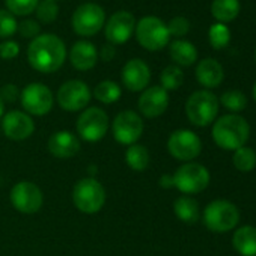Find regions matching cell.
Here are the masks:
<instances>
[{
    "label": "cell",
    "mask_w": 256,
    "mask_h": 256,
    "mask_svg": "<svg viewBox=\"0 0 256 256\" xmlns=\"http://www.w3.org/2000/svg\"><path fill=\"white\" fill-rule=\"evenodd\" d=\"M20 102L28 114L46 116L53 108L54 96L48 86L34 82L20 90Z\"/></svg>",
    "instance_id": "cell-11"
},
{
    "label": "cell",
    "mask_w": 256,
    "mask_h": 256,
    "mask_svg": "<svg viewBox=\"0 0 256 256\" xmlns=\"http://www.w3.org/2000/svg\"><path fill=\"white\" fill-rule=\"evenodd\" d=\"M17 32L20 34L22 38L35 40L38 35H41V24L36 20L28 18V20H23L22 23H18Z\"/></svg>",
    "instance_id": "cell-36"
},
{
    "label": "cell",
    "mask_w": 256,
    "mask_h": 256,
    "mask_svg": "<svg viewBox=\"0 0 256 256\" xmlns=\"http://www.w3.org/2000/svg\"><path fill=\"white\" fill-rule=\"evenodd\" d=\"M169 56L176 66H192L198 60V48L187 40H175L169 46Z\"/></svg>",
    "instance_id": "cell-22"
},
{
    "label": "cell",
    "mask_w": 256,
    "mask_h": 256,
    "mask_svg": "<svg viewBox=\"0 0 256 256\" xmlns=\"http://www.w3.org/2000/svg\"><path fill=\"white\" fill-rule=\"evenodd\" d=\"M68 58L65 42L53 34H41L28 47L29 65L42 74H52L62 68Z\"/></svg>",
    "instance_id": "cell-1"
},
{
    "label": "cell",
    "mask_w": 256,
    "mask_h": 256,
    "mask_svg": "<svg viewBox=\"0 0 256 256\" xmlns=\"http://www.w3.org/2000/svg\"><path fill=\"white\" fill-rule=\"evenodd\" d=\"M2 132L10 140L22 142L34 134L35 122L26 112L11 110L2 116Z\"/></svg>",
    "instance_id": "cell-16"
},
{
    "label": "cell",
    "mask_w": 256,
    "mask_h": 256,
    "mask_svg": "<svg viewBox=\"0 0 256 256\" xmlns=\"http://www.w3.org/2000/svg\"><path fill=\"white\" fill-rule=\"evenodd\" d=\"M4 114H5V102L2 101V98H0V119H2Z\"/></svg>",
    "instance_id": "cell-41"
},
{
    "label": "cell",
    "mask_w": 256,
    "mask_h": 256,
    "mask_svg": "<svg viewBox=\"0 0 256 256\" xmlns=\"http://www.w3.org/2000/svg\"><path fill=\"white\" fill-rule=\"evenodd\" d=\"M47 148L53 157L60 160H68L78 154L82 145L77 134L68 130H59L48 138Z\"/></svg>",
    "instance_id": "cell-19"
},
{
    "label": "cell",
    "mask_w": 256,
    "mask_h": 256,
    "mask_svg": "<svg viewBox=\"0 0 256 256\" xmlns=\"http://www.w3.org/2000/svg\"><path fill=\"white\" fill-rule=\"evenodd\" d=\"M136 17L128 11H116L104 23L106 41L112 46H122L130 41L136 29Z\"/></svg>",
    "instance_id": "cell-15"
},
{
    "label": "cell",
    "mask_w": 256,
    "mask_h": 256,
    "mask_svg": "<svg viewBox=\"0 0 256 256\" xmlns=\"http://www.w3.org/2000/svg\"><path fill=\"white\" fill-rule=\"evenodd\" d=\"M144 119L134 110L119 112L112 122V134L119 145L130 146L138 144L144 134Z\"/></svg>",
    "instance_id": "cell-9"
},
{
    "label": "cell",
    "mask_w": 256,
    "mask_h": 256,
    "mask_svg": "<svg viewBox=\"0 0 256 256\" xmlns=\"http://www.w3.org/2000/svg\"><path fill=\"white\" fill-rule=\"evenodd\" d=\"M106 11L102 6L94 2L82 4L76 8L71 17L72 30L80 36H94L96 35L106 23Z\"/></svg>",
    "instance_id": "cell-8"
},
{
    "label": "cell",
    "mask_w": 256,
    "mask_h": 256,
    "mask_svg": "<svg viewBox=\"0 0 256 256\" xmlns=\"http://www.w3.org/2000/svg\"><path fill=\"white\" fill-rule=\"evenodd\" d=\"M92 98V90L82 80H68L62 83L56 94L58 104L70 113L84 110Z\"/></svg>",
    "instance_id": "cell-13"
},
{
    "label": "cell",
    "mask_w": 256,
    "mask_h": 256,
    "mask_svg": "<svg viewBox=\"0 0 256 256\" xmlns=\"http://www.w3.org/2000/svg\"><path fill=\"white\" fill-rule=\"evenodd\" d=\"M120 94H122L120 86L113 80H102L92 90L94 98L102 104H113V102L119 101Z\"/></svg>",
    "instance_id": "cell-27"
},
{
    "label": "cell",
    "mask_w": 256,
    "mask_h": 256,
    "mask_svg": "<svg viewBox=\"0 0 256 256\" xmlns=\"http://www.w3.org/2000/svg\"><path fill=\"white\" fill-rule=\"evenodd\" d=\"M20 54V46L18 42L12 41V40H6L0 44V59L4 60H11L16 59Z\"/></svg>",
    "instance_id": "cell-37"
},
{
    "label": "cell",
    "mask_w": 256,
    "mask_h": 256,
    "mask_svg": "<svg viewBox=\"0 0 256 256\" xmlns=\"http://www.w3.org/2000/svg\"><path fill=\"white\" fill-rule=\"evenodd\" d=\"M222 106H224L228 110H230L232 113H240L246 108L247 106V96L244 95V92L238 90V89H230L223 92V95L220 96Z\"/></svg>",
    "instance_id": "cell-31"
},
{
    "label": "cell",
    "mask_w": 256,
    "mask_h": 256,
    "mask_svg": "<svg viewBox=\"0 0 256 256\" xmlns=\"http://www.w3.org/2000/svg\"><path fill=\"white\" fill-rule=\"evenodd\" d=\"M168 151L175 160L188 163L199 157L202 151V142L194 132L181 128V130L170 133L168 139Z\"/></svg>",
    "instance_id": "cell-12"
},
{
    "label": "cell",
    "mask_w": 256,
    "mask_h": 256,
    "mask_svg": "<svg viewBox=\"0 0 256 256\" xmlns=\"http://www.w3.org/2000/svg\"><path fill=\"white\" fill-rule=\"evenodd\" d=\"M74 206L84 214H95L102 210L106 204V188L98 180L86 176L78 180L71 193Z\"/></svg>",
    "instance_id": "cell-3"
},
{
    "label": "cell",
    "mask_w": 256,
    "mask_h": 256,
    "mask_svg": "<svg viewBox=\"0 0 256 256\" xmlns=\"http://www.w3.org/2000/svg\"><path fill=\"white\" fill-rule=\"evenodd\" d=\"M208 40L214 50H223L230 42V30L228 24L223 23H214L210 26L208 30Z\"/></svg>",
    "instance_id": "cell-30"
},
{
    "label": "cell",
    "mask_w": 256,
    "mask_h": 256,
    "mask_svg": "<svg viewBox=\"0 0 256 256\" xmlns=\"http://www.w3.org/2000/svg\"><path fill=\"white\" fill-rule=\"evenodd\" d=\"M11 205L22 214H35L44 204L42 190L32 181H18L10 193Z\"/></svg>",
    "instance_id": "cell-14"
},
{
    "label": "cell",
    "mask_w": 256,
    "mask_h": 256,
    "mask_svg": "<svg viewBox=\"0 0 256 256\" xmlns=\"http://www.w3.org/2000/svg\"><path fill=\"white\" fill-rule=\"evenodd\" d=\"M196 80L205 89L218 88L224 78V70L222 64L212 58H205L196 65Z\"/></svg>",
    "instance_id": "cell-21"
},
{
    "label": "cell",
    "mask_w": 256,
    "mask_h": 256,
    "mask_svg": "<svg viewBox=\"0 0 256 256\" xmlns=\"http://www.w3.org/2000/svg\"><path fill=\"white\" fill-rule=\"evenodd\" d=\"M241 10L240 0H212L211 4V16L217 20V23L228 24L234 22Z\"/></svg>",
    "instance_id": "cell-25"
},
{
    "label": "cell",
    "mask_w": 256,
    "mask_h": 256,
    "mask_svg": "<svg viewBox=\"0 0 256 256\" xmlns=\"http://www.w3.org/2000/svg\"><path fill=\"white\" fill-rule=\"evenodd\" d=\"M218 98L208 89L193 92L186 102V114L196 126H208L218 114Z\"/></svg>",
    "instance_id": "cell-4"
},
{
    "label": "cell",
    "mask_w": 256,
    "mask_h": 256,
    "mask_svg": "<svg viewBox=\"0 0 256 256\" xmlns=\"http://www.w3.org/2000/svg\"><path fill=\"white\" fill-rule=\"evenodd\" d=\"M68 59L77 71H89L98 62V50L90 41L80 40L70 48Z\"/></svg>",
    "instance_id": "cell-20"
},
{
    "label": "cell",
    "mask_w": 256,
    "mask_h": 256,
    "mask_svg": "<svg viewBox=\"0 0 256 256\" xmlns=\"http://www.w3.org/2000/svg\"><path fill=\"white\" fill-rule=\"evenodd\" d=\"M158 186L163 188H172L174 187V176L170 174H164L158 180Z\"/></svg>",
    "instance_id": "cell-40"
},
{
    "label": "cell",
    "mask_w": 256,
    "mask_h": 256,
    "mask_svg": "<svg viewBox=\"0 0 256 256\" xmlns=\"http://www.w3.org/2000/svg\"><path fill=\"white\" fill-rule=\"evenodd\" d=\"M168 30L170 34V36H175V38H182L188 34L190 30V22L182 17V16H178V17H174L169 24H168Z\"/></svg>",
    "instance_id": "cell-35"
},
{
    "label": "cell",
    "mask_w": 256,
    "mask_h": 256,
    "mask_svg": "<svg viewBox=\"0 0 256 256\" xmlns=\"http://www.w3.org/2000/svg\"><path fill=\"white\" fill-rule=\"evenodd\" d=\"M254 60H256V50H254Z\"/></svg>",
    "instance_id": "cell-43"
},
{
    "label": "cell",
    "mask_w": 256,
    "mask_h": 256,
    "mask_svg": "<svg viewBox=\"0 0 256 256\" xmlns=\"http://www.w3.org/2000/svg\"><path fill=\"white\" fill-rule=\"evenodd\" d=\"M54 2H58V0H54Z\"/></svg>",
    "instance_id": "cell-44"
},
{
    "label": "cell",
    "mask_w": 256,
    "mask_h": 256,
    "mask_svg": "<svg viewBox=\"0 0 256 256\" xmlns=\"http://www.w3.org/2000/svg\"><path fill=\"white\" fill-rule=\"evenodd\" d=\"M174 212L181 222L188 223V224L196 223L200 217L199 204L192 196H180L174 202Z\"/></svg>",
    "instance_id": "cell-24"
},
{
    "label": "cell",
    "mask_w": 256,
    "mask_h": 256,
    "mask_svg": "<svg viewBox=\"0 0 256 256\" xmlns=\"http://www.w3.org/2000/svg\"><path fill=\"white\" fill-rule=\"evenodd\" d=\"M120 80L130 92H144L151 82L150 65L139 58L130 59L120 71Z\"/></svg>",
    "instance_id": "cell-17"
},
{
    "label": "cell",
    "mask_w": 256,
    "mask_h": 256,
    "mask_svg": "<svg viewBox=\"0 0 256 256\" xmlns=\"http://www.w3.org/2000/svg\"><path fill=\"white\" fill-rule=\"evenodd\" d=\"M139 110L146 118H158L162 116L169 107V92L164 90L162 86H151L146 88L139 96Z\"/></svg>",
    "instance_id": "cell-18"
},
{
    "label": "cell",
    "mask_w": 256,
    "mask_h": 256,
    "mask_svg": "<svg viewBox=\"0 0 256 256\" xmlns=\"http://www.w3.org/2000/svg\"><path fill=\"white\" fill-rule=\"evenodd\" d=\"M40 0H5L6 10L14 17H26L35 12Z\"/></svg>",
    "instance_id": "cell-33"
},
{
    "label": "cell",
    "mask_w": 256,
    "mask_h": 256,
    "mask_svg": "<svg viewBox=\"0 0 256 256\" xmlns=\"http://www.w3.org/2000/svg\"><path fill=\"white\" fill-rule=\"evenodd\" d=\"M0 98L4 102H16L20 100V89L14 83H6L0 88Z\"/></svg>",
    "instance_id": "cell-38"
},
{
    "label": "cell",
    "mask_w": 256,
    "mask_h": 256,
    "mask_svg": "<svg viewBox=\"0 0 256 256\" xmlns=\"http://www.w3.org/2000/svg\"><path fill=\"white\" fill-rule=\"evenodd\" d=\"M116 56V48H114V46H112V44H104L102 47H101V50H100V54H98V58H101L104 62H108V60H112L113 58Z\"/></svg>",
    "instance_id": "cell-39"
},
{
    "label": "cell",
    "mask_w": 256,
    "mask_h": 256,
    "mask_svg": "<svg viewBox=\"0 0 256 256\" xmlns=\"http://www.w3.org/2000/svg\"><path fill=\"white\" fill-rule=\"evenodd\" d=\"M248 138L250 125L236 113L224 114L212 125V139L216 145L224 151H236L238 148L246 146Z\"/></svg>",
    "instance_id": "cell-2"
},
{
    "label": "cell",
    "mask_w": 256,
    "mask_h": 256,
    "mask_svg": "<svg viewBox=\"0 0 256 256\" xmlns=\"http://www.w3.org/2000/svg\"><path fill=\"white\" fill-rule=\"evenodd\" d=\"M232 163L236 168V170L242 174L252 172L256 168V152L248 146H241L236 151H234Z\"/></svg>",
    "instance_id": "cell-29"
},
{
    "label": "cell",
    "mask_w": 256,
    "mask_h": 256,
    "mask_svg": "<svg viewBox=\"0 0 256 256\" xmlns=\"http://www.w3.org/2000/svg\"><path fill=\"white\" fill-rule=\"evenodd\" d=\"M253 98H254V101H256V82H254V84H253Z\"/></svg>",
    "instance_id": "cell-42"
},
{
    "label": "cell",
    "mask_w": 256,
    "mask_h": 256,
    "mask_svg": "<svg viewBox=\"0 0 256 256\" xmlns=\"http://www.w3.org/2000/svg\"><path fill=\"white\" fill-rule=\"evenodd\" d=\"M232 246L241 256H256V228H238L232 235Z\"/></svg>",
    "instance_id": "cell-23"
},
{
    "label": "cell",
    "mask_w": 256,
    "mask_h": 256,
    "mask_svg": "<svg viewBox=\"0 0 256 256\" xmlns=\"http://www.w3.org/2000/svg\"><path fill=\"white\" fill-rule=\"evenodd\" d=\"M182 83H184V72L176 65L166 66L160 74V86L168 92L180 89Z\"/></svg>",
    "instance_id": "cell-28"
},
{
    "label": "cell",
    "mask_w": 256,
    "mask_h": 256,
    "mask_svg": "<svg viewBox=\"0 0 256 256\" xmlns=\"http://www.w3.org/2000/svg\"><path fill=\"white\" fill-rule=\"evenodd\" d=\"M134 34L140 47H144L148 52L163 50L170 41L168 24L160 17H156V16L142 17L136 23Z\"/></svg>",
    "instance_id": "cell-6"
},
{
    "label": "cell",
    "mask_w": 256,
    "mask_h": 256,
    "mask_svg": "<svg viewBox=\"0 0 256 256\" xmlns=\"http://www.w3.org/2000/svg\"><path fill=\"white\" fill-rule=\"evenodd\" d=\"M38 23L42 24H52L56 22L59 16V6L54 0H40V4L35 10Z\"/></svg>",
    "instance_id": "cell-32"
},
{
    "label": "cell",
    "mask_w": 256,
    "mask_h": 256,
    "mask_svg": "<svg viewBox=\"0 0 256 256\" xmlns=\"http://www.w3.org/2000/svg\"><path fill=\"white\" fill-rule=\"evenodd\" d=\"M76 126H77V134L80 136V139H83L84 142L94 144V142L104 139V136L108 132L110 120H108L107 113L102 108L88 107L80 113Z\"/></svg>",
    "instance_id": "cell-10"
},
{
    "label": "cell",
    "mask_w": 256,
    "mask_h": 256,
    "mask_svg": "<svg viewBox=\"0 0 256 256\" xmlns=\"http://www.w3.org/2000/svg\"><path fill=\"white\" fill-rule=\"evenodd\" d=\"M204 224L216 234H224L236 228L240 222V211L235 204L217 199L210 202L204 210Z\"/></svg>",
    "instance_id": "cell-5"
},
{
    "label": "cell",
    "mask_w": 256,
    "mask_h": 256,
    "mask_svg": "<svg viewBox=\"0 0 256 256\" xmlns=\"http://www.w3.org/2000/svg\"><path fill=\"white\" fill-rule=\"evenodd\" d=\"M17 28H18L17 18L8 10H0V38L2 40L11 38L14 34H17Z\"/></svg>",
    "instance_id": "cell-34"
},
{
    "label": "cell",
    "mask_w": 256,
    "mask_h": 256,
    "mask_svg": "<svg viewBox=\"0 0 256 256\" xmlns=\"http://www.w3.org/2000/svg\"><path fill=\"white\" fill-rule=\"evenodd\" d=\"M172 176L174 187L184 194H196L204 192L210 186L211 180L210 170L204 164L194 162L184 163L175 170Z\"/></svg>",
    "instance_id": "cell-7"
},
{
    "label": "cell",
    "mask_w": 256,
    "mask_h": 256,
    "mask_svg": "<svg viewBox=\"0 0 256 256\" xmlns=\"http://www.w3.org/2000/svg\"><path fill=\"white\" fill-rule=\"evenodd\" d=\"M150 151L146 150V146L140 145V144H134L130 145L125 151V162L132 170L134 172H144L148 169L150 166Z\"/></svg>",
    "instance_id": "cell-26"
}]
</instances>
